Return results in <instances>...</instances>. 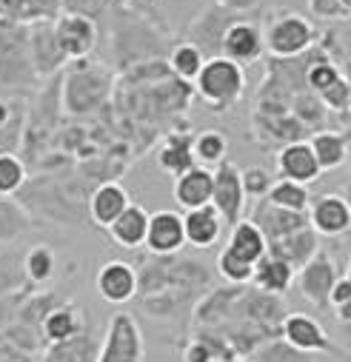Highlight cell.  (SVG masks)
I'll return each mask as SVG.
<instances>
[{
    "label": "cell",
    "mask_w": 351,
    "mask_h": 362,
    "mask_svg": "<svg viewBox=\"0 0 351 362\" xmlns=\"http://www.w3.org/2000/svg\"><path fill=\"white\" fill-rule=\"evenodd\" d=\"M197 83V95L212 106V109H229L240 100L243 88H246V74L243 66L217 54L209 57L200 69V74L195 77Z\"/></svg>",
    "instance_id": "cell-1"
},
{
    "label": "cell",
    "mask_w": 351,
    "mask_h": 362,
    "mask_svg": "<svg viewBox=\"0 0 351 362\" xmlns=\"http://www.w3.org/2000/svg\"><path fill=\"white\" fill-rule=\"evenodd\" d=\"M314 37H317V29L311 26L309 18H303L297 12H280L263 29V43H266V49L283 60L309 52Z\"/></svg>",
    "instance_id": "cell-2"
},
{
    "label": "cell",
    "mask_w": 351,
    "mask_h": 362,
    "mask_svg": "<svg viewBox=\"0 0 351 362\" xmlns=\"http://www.w3.org/2000/svg\"><path fill=\"white\" fill-rule=\"evenodd\" d=\"M95 362H146L143 331L129 311H117L109 317L106 337L98 348Z\"/></svg>",
    "instance_id": "cell-3"
},
{
    "label": "cell",
    "mask_w": 351,
    "mask_h": 362,
    "mask_svg": "<svg viewBox=\"0 0 351 362\" xmlns=\"http://www.w3.org/2000/svg\"><path fill=\"white\" fill-rule=\"evenodd\" d=\"M337 280H340V268H337L334 257L323 248L306 265H300L297 274H294L297 291L314 308H328V297H331V288H334Z\"/></svg>",
    "instance_id": "cell-4"
},
{
    "label": "cell",
    "mask_w": 351,
    "mask_h": 362,
    "mask_svg": "<svg viewBox=\"0 0 351 362\" xmlns=\"http://www.w3.org/2000/svg\"><path fill=\"white\" fill-rule=\"evenodd\" d=\"M212 177H214L212 206L220 211L223 223H229V228H231L234 223L243 220V209H246V192H243L240 168L231 160H223V163L214 165Z\"/></svg>",
    "instance_id": "cell-5"
},
{
    "label": "cell",
    "mask_w": 351,
    "mask_h": 362,
    "mask_svg": "<svg viewBox=\"0 0 351 362\" xmlns=\"http://www.w3.org/2000/svg\"><path fill=\"white\" fill-rule=\"evenodd\" d=\"M280 337L286 342H292L297 351L303 354H340L331 342V337L326 334V328L311 317V314H300V311H289L283 317L280 325Z\"/></svg>",
    "instance_id": "cell-6"
},
{
    "label": "cell",
    "mask_w": 351,
    "mask_h": 362,
    "mask_svg": "<svg viewBox=\"0 0 351 362\" xmlns=\"http://www.w3.org/2000/svg\"><path fill=\"white\" fill-rule=\"evenodd\" d=\"M309 226L320 237H340L351 231V203L343 194H323L309 203Z\"/></svg>",
    "instance_id": "cell-7"
},
{
    "label": "cell",
    "mask_w": 351,
    "mask_h": 362,
    "mask_svg": "<svg viewBox=\"0 0 351 362\" xmlns=\"http://www.w3.org/2000/svg\"><path fill=\"white\" fill-rule=\"evenodd\" d=\"M95 286L106 303L123 305V303L137 297V268L123 262V259H109L106 265H100Z\"/></svg>",
    "instance_id": "cell-8"
},
{
    "label": "cell",
    "mask_w": 351,
    "mask_h": 362,
    "mask_svg": "<svg viewBox=\"0 0 351 362\" xmlns=\"http://www.w3.org/2000/svg\"><path fill=\"white\" fill-rule=\"evenodd\" d=\"M151 254H174L186 245V234H183V214L163 209L157 214L149 217V228H146V243H143Z\"/></svg>",
    "instance_id": "cell-9"
},
{
    "label": "cell",
    "mask_w": 351,
    "mask_h": 362,
    "mask_svg": "<svg viewBox=\"0 0 351 362\" xmlns=\"http://www.w3.org/2000/svg\"><path fill=\"white\" fill-rule=\"evenodd\" d=\"M212 189H214V177L212 168L206 165H192L189 171L178 174L171 183V197L183 211L189 209H200L212 203Z\"/></svg>",
    "instance_id": "cell-10"
},
{
    "label": "cell",
    "mask_w": 351,
    "mask_h": 362,
    "mask_svg": "<svg viewBox=\"0 0 351 362\" xmlns=\"http://www.w3.org/2000/svg\"><path fill=\"white\" fill-rule=\"evenodd\" d=\"M251 223L263 231L269 243L272 240H280L303 226H309V214L306 211H289V209H280V206H272L266 197L257 200L254 211H251Z\"/></svg>",
    "instance_id": "cell-11"
},
{
    "label": "cell",
    "mask_w": 351,
    "mask_h": 362,
    "mask_svg": "<svg viewBox=\"0 0 351 362\" xmlns=\"http://www.w3.org/2000/svg\"><path fill=\"white\" fill-rule=\"evenodd\" d=\"M277 171L283 180H294V183H311V180H317L323 174L309 140L286 143L277 154Z\"/></svg>",
    "instance_id": "cell-12"
},
{
    "label": "cell",
    "mask_w": 351,
    "mask_h": 362,
    "mask_svg": "<svg viewBox=\"0 0 351 362\" xmlns=\"http://www.w3.org/2000/svg\"><path fill=\"white\" fill-rule=\"evenodd\" d=\"M294 274H297V271H294L286 259H280V257H275V254L266 251V254H263V257L254 262L251 286H254L257 291L283 297V294H289V288L294 286Z\"/></svg>",
    "instance_id": "cell-13"
},
{
    "label": "cell",
    "mask_w": 351,
    "mask_h": 362,
    "mask_svg": "<svg viewBox=\"0 0 351 362\" xmlns=\"http://www.w3.org/2000/svg\"><path fill=\"white\" fill-rule=\"evenodd\" d=\"M183 234H186V243L192 248H212L217 245L220 234H223V217L220 211L209 203V206H200V209H189L183 211Z\"/></svg>",
    "instance_id": "cell-14"
},
{
    "label": "cell",
    "mask_w": 351,
    "mask_h": 362,
    "mask_svg": "<svg viewBox=\"0 0 351 362\" xmlns=\"http://www.w3.org/2000/svg\"><path fill=\"white\" fill-rule=\"evenodd\" d=\"M220 49H223V57H229L240 66L254 63V60H260L263 49H266V43H263V29L254 23H234L226 29Z\"/></svg>",
    "instance_id": "cell-15"
},
{
    "label": "cell",
    "mask_w": 351,
    "mask_h": 362,
    "mask_svg": "<svg viewBox=\"0 0 351 362\" xmlns=\"http://www.w3.org/2000/svg\"><path fill=\"white\" fill-rule=\"evenodd\" d=\"M54 37H57V46L63 54L69 57H83V54H89L95 49V23L89 18H83V15H66L57 29H54Z\"/></svg>",
    "instance_id": "cell-16"
},
{
    "label": "cell",
    "mask_w": 351,
    "mask_h": 362,
    "mask_svg": "<svg viewBox=\"0 0 351 362\" xmlns=\"http://www.w3.org/2000/svg\"><path fill=\"white\" fill-rule=\"evenodd\" d=\"M317 251H320V234L311 226H303V228H297V231H292V234L269 243V254L286 259L294 271L300 265H306Z\"/></svg>",
    "instance_id": "cell-17"
},
{
    "label": "cell",
    "mask_w": 351,
    "mask_h": 362,
    "mask_svg": "<svg viewBox=\"0 0 351 362\" xmlns=\"http://www.w3.org/2000/svg\"><path fill=\"white\" fill-rule=\"evenodd\" d=\"M149 211L143 206H134L129 203L123 209V214L109 226V234L112 240L120 245V248H140L146 243V228H149Z\"/></svg>",
    "instance_id": "cell-18"
},
{
    "label": "cell",
    "mask_w": 351,
    "mask_h": 362,
    "mask_svg": "<svg viewBox=\"0 0 351 362\" xmlns=\"http://www.w3.org/2000/svg\"><path fill=\"white\" fill-rule=\"evenodd\" d=\"M98 342L89 331H80L69 339H60V342H46V354H43V362H95L98 359Z\"/></svg>",
    "instance_id": "cell-19"
},
{
    "label": "cell",
    "mask_w": 351,
    "mask_h": 362,
    "mask_svg": "<svg viewBox=\"0 0 351 362\" xmlns=\"http://www.w3.org/2000/svg\"><path fill=\"white\" fill-rule=\"evenodd\" d=\"M129 206V194L120 183H103L95 189L92 200H89V214L92 220L100 226V228H109L120 214L123 209Z\"/></svg>",
    "instance_id": "cell-20"
},
{
    "label": "cell",
    "mask_w": 351,
    "mask_h": 362,
    "mask_svg": "<svg viewBox=\"0 0 351 362\" xmlns=\"http://www.w3.org/2000/svg\"><path fill=\"white\" fill-rule=\"evenodd\" d=\"M226 248H229L231 254H237L240 259H246V262L254 265L263 254L269 251V240L263 237V231H260L251 220H240V223L231 226V234H229Z\"/></svg>",
    "instance_id": "cell-21"
},
{
    "label": "cell",
    "mask_w": 351,
    "mask_h": 362,
    "mask_svg": "<svg viewBox=\"0 0 351 362\" xmlns=\"http://www.w3.org/2000/svg\"><path fill=\"white\" fill-rule=\"evenodd\" d=\"M309 146L317 157L320 171H334L348 160V140L337 132H314L309 137Z\"/></svg>",
    "instance_id": "cell-22"
},
{
    "label": "cell",
    "mask_w": 351,
    "mask_h": 362,
    "mask_svg": "<svg viewBox=\"0 0 351 362\" xmlns=\"http://www.w3.org/2000/svg\"><path fill=\"white\" fill-rule=\"evenodd\" d=\"M157 163H160V168L168 171L171 177H178V174H183V171H189L192 165H197L195 151H192V140H189V137H180V134L166 137V143L160 146Z\"/></svg>",
    "instance_id": "cell-23"
},
{
    "label": "cell",
    "mask_w": 351,
    "mask_h": 362,
    "mask_svg": "<svg viewBox=\"0 0 351 362\" xmlns=\"http://www.w3.org/2000/svg\"><path fill=\"white\" fill-rule=\"evenodd\" d=\"M86 325H83V317L74 305H60L54 311H49L43 317V339L49 342H60V339H69L74 334H80Z\"/></svg>",
    "instance_id": "cell-24"
},
{
    "label": "cell",
    "mask_w": 351,
    "mask_h": 362,
    "mask_svg": "<svg viewBox=\"0 0 351 362\" xmlns=\"http://www.w3.org/2000/svg\"><path fill=\"white\" fill-rule=\"evenodd\" d=\"M272 206H280V209H289V211H309V203H311V194H309V186L306 183H294V180H275V186L266 197Z\"/></svg>",
    "instance_id": "cell-25"
},
{
    "label": "cell",
    "mask_w": 351,
    "mask_h": 362,
    "mask_svg": "<svg viewBox=\"0 0 351 362\" xmlns=\"http://www.w3.org/2000/svg\"><path fill=\"white\" fill-rule=\"evenodd\" d=\"M192 151H195L197 165H206V168H209V165H217V163L226 160L229 140H226L223 132L209 129V132H200V134L192 140Z\"/></svg>",
    "instance_id": "cell-26"
},
{
    "label": "cell",
    "mask_w": 351,
    "mask_h": 362,
    "mask_svg": "<svg viewBox=\"0 0 351 362\" xmlns=\"http://www.w3.org/2000/svg\"><path fill=\"white\" fill-rule=\"evenodd\" d=\"M254 362H311V354L297 351L292 342H286L283 337H272L263 345H257L248 354Z\"/></svg>",
    "instance_id": "cell-27"
},
{
    "label": "cell",
    "mask_w": 351,
    "mask_h": 362,
    "mask_svg": "<svg viewBox=\"0 0 351 362\" xmlns=\"http://www.w3.org/2000/svg\"><path fill=\"white\" fill-rule=\"evenodd\" d=\"M251 271H254V265L246 262V259H240V257L231 254L229 248H223V251L217 254V274H220L229 286H246V283H251Z\"/></svg>",
    "instance_id": "cell-28"
},
{
    "label": "cell",
    "mask_w": 351,
    "mask_h": 362,
    "mask_svg": "<svg viewBox=\"0 0 351 362\" xmlns=\"http://www.w3.org/2000/svg\"><path fill=\"white\" fill-rule=\"evenodd\" d=\"M240 180H243V192H246V197H251V200L269 197V192H272V186H275V174H272L266 165H248V168H240Z\"/></svg>",
    "instance_id": "cell-29"
},
{
    "label": "cell",
    "mask_w": 351,
    "mask_h": 362,
    "mask_svg": "<svg viewBox=\"0 0 351 362\" xmlns=\"http://www.w3.org/2000/svg\"><path fill=\"white\" fill-rule=\"evenodd\" d=\"M203 52L195 46V43H180L178 49L171 52V69L174 74H180L183 80H195L203 69Z\"/></svg>",
    "instance_id": "cell-30"
},
{
    "label": "cell",
    "mask_w": 351,
    "mask_h": 362,
    "mask_svg": "<svg viewBox=\"0 0 351 362\" xmlns=\"http://www.w3.org/2000/svg\"><path fill=\"white\" fill-rule=\"evenodd\" d=\"M26 274L35 283H46L54 274V254H52L49 245H35L26 254Z\"/></svg>",
    "instance_id": "cell-31"
},
{
    "label": "cell",
    "mask_w": 351,
    "mask_h": 362,
    "mask_svg": "<svg viewBox=\"0 0 351 362\" xmlns=\"http://www.w3.org/2000/svg\"><path fill=\"white\" fill-rule=\"evenodd\" d=\"M340 77H343V71L331 60H317V63H311L306 69V86L311 88V92H317V95H323L326 88L334 86Z\"/></svg>",
    "instance_id": "cell-32"
},
{
    "label": "cell",
    "mask_w": 351,
    "mask_h": 362,
    "mask_svg": "<svg viewBox=\"0 0 351 362\" xmlns=\"http://www.w3.org/2000/svg\"><path fill=\"white\" fill-rule=\"evenodd\" d=\"M26 168L15 154H0V194H12L23 186Z\"/></svg>",
    "instance_id": "cell-33"
},
{
    "label": "cell",
    "mask_w": 351,
    "mask_h": 362,
    "mask_svg": "<svg viewBox=\"0 0 351 362\" xmlns=\"http://www.w3.org/2000/svg\"><path fill=\"white\" fill-rule=\"evenodd\" d=\"M309 6H311V12H314L317 18H323V21H340V18H348V15L340 9L337 0H309Z\"/></svg>",
    "instance_id": "cell-34"
},
{
    "label": "cell",
    "mask_w": 351,
    "mask_h": 362,
    "mask_svg": "<svg viewBox=\"0 0 351 362\" xmlns=\"http://www.w3.org/2000/svg\"><path fill=\"white\" fill-rule=\"evenodd\" d=\"M220 6H229V9H234V12H246V9H254V6H260V0H217Z\"/></svg>",
    "instance_id": "cell-35"
},
{
    "label": "cell",
    "mask_w": 351,
    "mask_h": 362,
    "mask_svg": "<svg viewBox=\"0 0 351 362\" xmlns=\"http://www.w3.org/2000/svg\"><path fill=\"white\" fill-rule=\"evenodd\" d=\"M9 120V109H6V103L4 100H0V126H4Z\"/></svg>",
    "instance_id": "cell-36"
},
{
    "label": "cell",
    "mask_w": 351,
    "mask_h": 362,
    "mask_svg": "<svg viewBox=\"0 0 351 362\" xmlns=\"http://www.w3.org/2000/svg\"><path fill=\"white\" fill-rule=\"evenodd\" d=\"M337 4H340V9H343L345 15H351V0H337Z\"/></svg>",
    "instance_id": "cell-37"
},
{
    "label": "cell",
    "mask_w": 351,
    "mask_h": 362,
    "mask_svg": "<svg viewBox=\"0 0 351 362\" xmlns=\"http://www.w3.org/2000/svg\"><path fill=\"white\" fill-rule=\"evenodd\" d=\"M240 362H254V359H251V356H243V359H240Z\"/></svg>",
    "instance_id": "cell-38"
}]
</instances>
